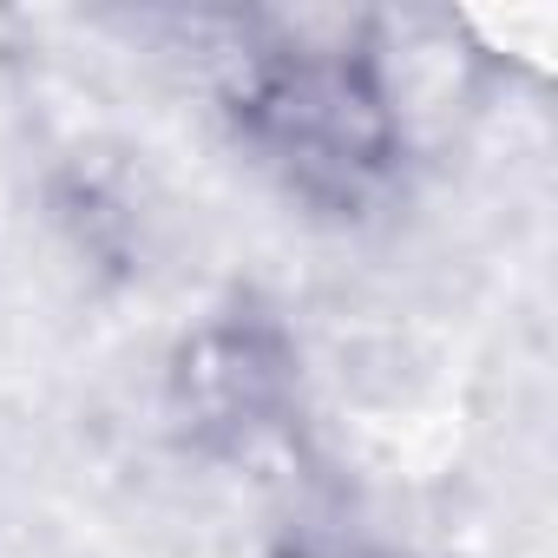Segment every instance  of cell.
I'll return each mask as SVG.
<instances>
[{"label":"cell","mask_w":558,"mask_h":558,"mask_svg":"<svg viewBox=\"0 0 558 558\" xmlns=\"http://www.w3.org/2000/svg\"><path fill=\"white\" fill-rule=\"evenodd\" d=\"M165 414L204 460H250L290 440L303 414V349L290 323L250 290L197 316L165 355Z\"/></svg>","instance_id":"2"},{"label":"cell","mask_w":558,"mask_h":558,"mask_svg":"<svg viewBox=\"0 0 558 558\" xmlns=\"http://www.w3.org/2000/svg\"><path fill=\"white\" fill-rule=\"evenodd\" d=\"M243 158L310 217L362 223L408 171V106L368 27L303 34L269 21L230 47L217 86Z\"/></svg>","instance_id":"1"},{"label":"cell","mask_w":558,"mask_h":558,"mask_svg":"<svg viewBox=\"0 0 558 558\" xmlns=\"http://www.w3.org/2000/svg\"><path fill=\"white\" fill-rule=\"evenodd\" d=\"M290 558H421V551L388 545V538H362V532H296Z\"/></svg>","instance_id":"3"}]
</instances>
